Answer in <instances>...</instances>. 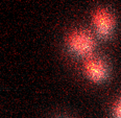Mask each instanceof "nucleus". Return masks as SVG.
<instances>
[{"instance_id":"1","label":"nucleus","mask_w":121,"mask_h":118,"mask_svg":"<svg viewBox=\"0 0 121 118\" xmlns=\"http://www.w3.org/2000/svg\"><path fill=\"white\" fill-rule=\"evenodd\" d=\"M67 48L75 57H87L94 50V39L86 31H72L67 38Z\"/></svg>"},{"instance_id":"2","label":"nucleus","mask_w":121,"mask_h":118,"mask_svg":"<svg viewBox=\"0 0 121 118\" xmlns=\"http://www.w3.org/2000/svg\"><path fill=\"white\" fill-rule=\"evenodd\" d=\"M93 22L98 36L102 39H108L113 34L115 27V20L112 14L105 9H98L94 12Z\"/></svg>"},{"instance_id":"3","label":"nucleus","mask_w":121,"mask_h":118,"mask_svg":"<svg viewBox=\"0 0 121 118\" xmlns=\"http://www.w3.org/2000/svg\"><path fill=\"white\" fill-rule=\"evenodd\" d=\"M86 75L93 82H102L109 75L107 63L100 59H89L85 63Z\"/></svg>"},{"instance_id":"4","label":"nucleus","mask_w":121,"mask_h":118,"mask_svg":"<svg viewBox=\"0 0 121 118\" xmlns=\"http://www.w3.org/2000/svg\"><path fill=\"white\" fill-rule=\"evenodd\" d=\"M113 112H114V118H120V104L116 102L114 108H113Z\"/></svg>"}]
</instances>
